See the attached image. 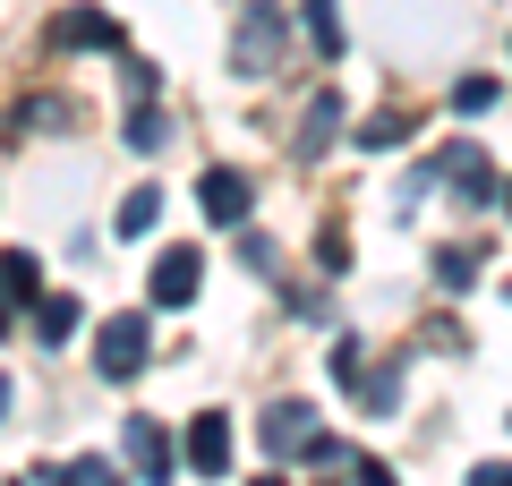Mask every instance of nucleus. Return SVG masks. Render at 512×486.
Wrapping results in <instances>:
<instances>
[{
  "mask_svg": "<svg viewBox=\"0 0 512 486\" xmlns=\"http://www.w3.org/2000/svg\"><path fill=\"white\" fill-rule=\"evenodd\" d=\"M470 486H504V461H478V469H470Z\"/></svg>",
  "mask_w": 512,
  "mask_h": 486,
  "instance_id": "21",
  "label": "nucleus"
},
{
  "mask_svg": "<svg viewBox=\"0 0 512 486\" xmlns=\"http://www.w3.org/2000/svg\"><path fill=\"white\" fill-rule=\"evenodd\" d=\"M52 43L60 52H128V35L103 18V9H69V18L52 26Z\"/></svg>",
  "mask_w": 512,
  "mask_h": 486,
  "instance_id": "4",
  "label": "nucleus"
},
{
  "mask_svg": "<svg viewBox=\"0 0 512 486\" xmlns=\"http://www.w3.org/2000/svg\"><path fill=\"white\" fill-rule=\"evenodd\" d=\"M0 290H9V299H35V290H43V265H35L26 248H9V256H0Z\"/></svg>",
  "mask_w": 512,
  "mask_h": 486,
  "instance_id": "15",
  "label": "nucleus"
},
{
  "mask_svg": "<svg viewBox=\"0 0 512 486\" xmlns=\"http://www.w3.org/2000/svg\"><path fill=\"white\" fill-rule=\"evenodd\" d=\"M128 461L146 469V486H171V444H163L154 418H128Z\"/></svg>",
  "mask_w": 512,
  "mask_h": 486,
  "instance_id": "9",
  "label": "nucleus"
},
{
  "mask_svg": "<svg viewBox=\"0 0 512 486\" xmlns=\"http://www.w3.org/2000/svg\"><path fill=\"white\" fill-rule=\"evenodd\" d=\"M308 35L325 60H342V0H308Z\"/></svg>",
  "mask_w": 512,
  "mask_h": 486,
  "instance_id": "14",
  "label": "nucleus"
},
{
  "mask_svg": "<svg viewBox=\"0 0 512 486\" xmlns=\"http://www.w3.org/2000/svg\"><path fill=\"white\" fill-rule=\"evenodd\" d=\"M239 256H248L256 273H274V239H265V231H239Z\"/></svg>",
  "mask_w": 512,
  "mask_h": 486,
  "instance_id": "19",
  "label": "nucleus"
},
{
  "mask_svg": "<svg viewBox=\"0 0 512 486\" xmlns=\"http://www.w3.org/2000/svg\"><path fill=\"white\" fill-rule=\"evenodd\" d=\"M256 486H291V478H256Z\"/></svg>",
  "mask_w": 512,
  "mask_h": 486,
  "instance_id": "24",
  "label": "nucleus"
},
{
  "mask_svg": "<svg viewBox=\"0 0 512 486\" xmlns=\"http://www.w3.org/2000/svg\"><path fill=\"white\" fill-rule=\"evenodd\" d=\"M146 350H154V324L128 307V316H111L103 324V342H94V376H111V384H128L137 367H146Z\"/></svg>",
  "mask_w": 512,
  "mask_h": 486,
  "instance_id": "3",
  "label": "nucleus"
},
{
  "mask_svg": "<svg viewBox=\"0 0 512 486\" xmlns=\"http://www.w3.org/2000/svg\"><path fill=\"white\" fill-rule=\"evenodd\" d=\"M350 469H359V486H393V469H384V461H367V452H359Z\"/></svg>",
  "mask_w": 512,
  "mask_h": 486,
  "instance_id": "20",
  "label": "nucleus"
},
{
  "mask_svg": "<svg viewBox=\"0 0 512 486\" xmlns=\"http://www.w3.org/2000/svg\"><path fill=\"white\" fill-rule=\"evenodd\" d=\"M18 128H35V137H52V128H77V103H60V94H35V103L18 111Z\"/></svg>",
  "mask_w": 512,
  "mask_h": 486,
  "instance_id": "13",
  "label": "nucleus"
},
{
  "mask_svg": "<svg viewBox=\"0 0 512 486\" xmlns=\"http://www.w3.org/2000/svg\"><path fill=\"white\" fill-rule=\"evenodd\" d=\"M197 205H205V222L239 231V222H248V180H239V171H197Z\"/></svg>",
  "mask_w": 512,
  "mask_h": 486,
  "instance_id": "5",
  "label": "nucleus"
},
{
  "mask_svg": "<svg viewBox=\"0 0 512 486\" xmlns=\"http://www.w3.org/2000/svg\"><path fill=\"white\" fill-rule=\"evenodd\" d=\"M282 52H291L282 9H274V0H248V9H239V35H231V69H239V77H274Z\"/></svg>",
  "mask_w": 512,
  "mask_h": 486,
  "instance_id": "1",
  "label": "nucleus"
},
{
  "mask_svg": "<svg viewBox=\"0 0 512 486\" xmlns=\"http://www.w3.org/2000/svg\"><path fill=\"white\" fill-rule=\"evenodd\" d=\"M333 128H342V94H316V103H308V120H299V154H325V145H333Z\"/></svg>",
  "mask_w": 512,
  "mask_h": 486,
  "instance_id": "11",
  "label": "nucleus"
},
{
  "mask_svg": "<svg viewBox=\"0 0 512 486\" xmlns=\"http://www.w3.org/2000/svg\"><path fill=\"white\" fill-rule=\"evenodd\" d=\"M9 401H18V384H9V376H0V418H9Z\"/></svg>",
  "mask_w": 512,
  "mask_h": 486,
  "instance_id": "23",
  "label": "nucleus"
},
{
  "mask_svg": "<svg viewBox=\"0 0 512 486\" xmlns=\"http://www.w3.org/2000/svg\"><path fill=\"white\" fill-rule=\"evenodd\" d=\"M402 137H410V120H402V111H376V120L359 128V145H367V154H384V145H402Z\"/></svg>",
  "mask_w": 512,
  "mask_h": 486,
  "instance_id": "17",
  "label": "nucleus"
},
{
  "mask_svg": "<svg viewBox=\"0 0 512 486\" xmlns=\"http://www.w3.org/2000/svg\"><path fill=\"white\" fill-rule=\"evenodd\" d=\"M495 103H504V77H461V86H453L461 120H478V111H495Z\"/></svg>",
  "mask_w": 512,
  "mask_h": 486,
  "instance_id": "16",
  "label": "nucleus"
},
{
  "mask_svg": "<svg viewBox=\"0 0 512 486\" xmlns=\"http://www.w3.org/2000/svg\"><path fill=\"white\" fill-rule=\"evenodd\" d=\"M256 435H265L274 461H333V435H325V418H316L308 401H274Z\"/></svg>",
  "mask_w": 512,
  "mask_h": 486,
  "instance_id": "2",
  "label": "nucleus"
},
{
  "mask_svg": "<svg viewBox=\"0 0 512 486\" xmlns=\"http://www.w3.org/2000/svg\"><path fill=\"white\" fill-rule=\"evenodd\" d=\"M188 469H197V478H222V469H231V418L222 410H197V427H188Z\"/></svg>",
  "mask_w": 512,
  "mask_h": 486,
  "instance_id": "6",
  "label": "nucleus"
},
{
  "mask_svg": "<svg viewBox=\"0 0 512 486\" xmlns=\"http://www.w3.org/2000/svg\"><path fill=\"white\" fill-rule=\"evenodd\" d=\"M154 222H163V188H128L120 214H111V231H120V239H146Z\"/></svg>",
  "mask_w": 512,
  "mask_h": 486,
  "instance_id": "10",
  "label": "nucleus"
},
{
  "mask_svg": "<svg viewBox=\"0 0 512 486\" xmlns=\"http://www.w3.org/2000/svg\"><path fill=\"white\" fill-rule=\"evenodd\" d=\"M436 282H444V290H470V282H478V256H470V248H444V256H436Z\"/></svg>",
  "mask_w": 512,
  "mask_h": 486,
  "instance_id": "18",
  "label": "nucleus"
},
{
  "mask_svg": "<svg viewBox=\"0 0 512 486\" xmlns=\"http://www.w3.org/2000/svg\"><path fill=\"white\" fill-rule=\"evenodd\" d=\"M205 282V256L197 248H163V265H154V307H188Z\"/></svg>",
  "mask_w": 512,
  "mask_h": 486,
  "instance_id": "7",
  "label": "nucleus"
},
{
  "mask_svg": "<svg viewBox=\"0 0 512 486\" xmlns=\"http://www.w3.org/2000/svg\"><path fill=\"white\" fill-rule=\"evenodd\" d=\"M9 333H18V299H9V290H0V342H9Z\"/></svg>",
  "mask_w": 512,
  "mask_h": 486,
  "instance_id": "22",
  "label": "nucleus"
},
{
  "mask_svg": "<svg viewBox=\"0 0 512 486\" xmlns=\"http://www.w3.org/2000/svg\"><path fill=\"white\" fill-rule=\"evenodd\" d=\"M77 324H86V307H77L69 290H35V333H43V350H69Z\"/></svg>",
  "mask_w": 512,
  "mask_h": 486,
  "instance_id": "8",
  "label": "nucleus"
},
{
  "mask_svg": "<svg viewBox=\"0 0 512 486\" xmlns=\"http://www.w3.org/2000/svg\"><path fill=\"white\" fill-rule=\"evenodd\" d=\"M128 145H137V154H163L171 145V120L154 103H128Z\"/></svg>",
  "mask_w": 512,
  "mask_h": 486,
  "instance_id": "12",
  "label": "nucleus"
}]
</instances>
